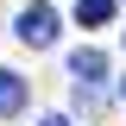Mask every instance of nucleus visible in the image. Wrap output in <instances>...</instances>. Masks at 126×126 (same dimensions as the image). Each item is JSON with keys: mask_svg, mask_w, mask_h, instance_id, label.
Segmentation results:
<instances>
[{"mask_svg": "<svg viewBox=\"0 0 126 126\" xmlns=\"http://www.w3.org/2000/svg\"><path fill=\"white\" fill-rule=\"evenodd\" d=\"M120 101H126V82H120Z\"/></svg>", "mask_w": 126, "mask_h": 126, "instance_id": "6", "label": "nucleus"}, {"mask_svg": "<svg viewBox=\"0 0 126 126\" xmlns=\"http://www.w3.org/2000/svg\"><path fill=\"white\" fill-rule=\"evenodd\" d=\"M69 76H76V82H88V88H94V82L107 76V57H101V50H76V57H69Z\"/></svg>", "mask_w": 126, "mask_h": 126, "instance_id": "2", "label": "nucleus"}, {"mask_svg": "<svg viewBox=\"0 0 126 126\" xmlns=\"http://www.w3.org/2000/svg\"><path fill=\"white\" fill-rule=\"evenodd\" d=\"M19 38H25L32 50L57 44V6H50V0H32L25 13H19Z\"/></svg>", "mask_w": 126, "mask_h": 126, "instance_id": "1", "label": "nucleus"}, {"mask_svg": "<svg viewBox=\"0 0 126 126\" xmlns=\"http://www.w3.org/2000/svg\"><path fill=\"white\" fill-rule=\"evenodd\" d=\"M76 19L82 25H107L113 19V0H76Z\"/></svg>", "mask_w": 126, "mask_h": 126, "instance_id": "4", "label": "nucleus"}, {"mask_svg": "<svg viewBox=\"0 0 126 126\" xmlns=\"http://www.w3.org/2000/svg\"><path fill=\"white\" fill-rule=\"evenodd\" d=\"M25 107V82L13 76V69H0V120H6V113H19Z\"/></svg>", "mask_w": 126, "mask_h": 126, "instance_id": "3", "label": "nucleus"}, {"mask_svg": "<svg viewBox=\"0 0 126 126\" xmlns=\"http://www.w3.org/2000/svg\"><path fill=\"white\" fill-rule=\"evenodd\" d=\"M38 126H69V120H63V113H50V120H38Z\"/></svg>", "mask_w": 126, "mask_h": 126, "instance_id": "5", "label": "nucleus"}]
</instances>
